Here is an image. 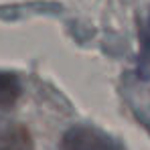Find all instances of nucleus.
<instances>
[{"instance_id": "obj_1", "label": "nucleus", "mask_w": 150, "mask_h": 150, "mask_svg": "<svg viewBox=\"0 0 150 150\" xmlns=\"http://www.w3.org/2000/svg\"><path fill=\"white\" fill-rule=\"evenodd\" d=\"M61 150H122V146L101 130L77 126L65 134Z\"/></svg>"}, {"instance_id": "obj_2", "label": "nucleus", "mask_w": 150, "mask_h": 150, "mask_svg": "<svg viewBox=\"0 0 150 150\" xmlns=\"http://www.w3.org/2000/svg\"><path fill=\"white\" fill-rule=\"evenodd\" d=\"M0 150H35L30 132L18 122L0 120Z\"/></svg>"}, {"instance_id": "obj_3", "label": "nucleus", "mask_w": 150, "mask_h": 150, "mask_svg": "<svg viewBox=\"0 0 150 150\" xmlns=\"http://www.w3.org/2000/svg\"><path fill=\"white\" fill-rule=\"evenodd\" d=\"M21 96V81L14 73L0 71V110L12 108Z\"/></svg>"}, {"instance_id": "obj_4", "label": "nucleus", "mask_w": 150, "mask_h": 150, "mask_svg": "<svg viewBox=\"0 0 150 150\" xmlns=\"http://www.w3.org/2000/svg\"><path fill=\"white\" fill-rule=\"evenodd\" d=\"M144 39H146V53H150V16H148V23H146V33H144Z\"/></svg>"}]
</instances>
